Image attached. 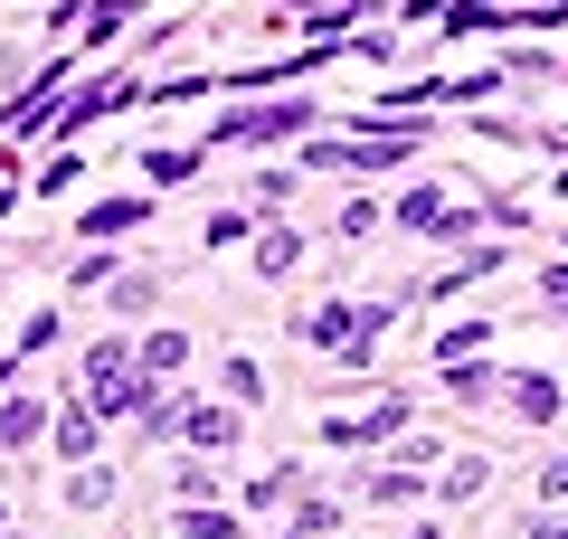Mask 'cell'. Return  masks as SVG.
Masks as SVG:
<instances>
[{
    "instance_id": "cell-1",
    "label": "cell",
    "mask_w": 568,
    "mask_h": 539,
    "mask_svg": "<svg viewBox=\"0 0 568 539\" xmlns=\"http://www.w3.org/2000/svg\"><path fill=\"white\" fill-rule=\"evenodd\" d=\"M313 104H227L219 123H209V142H284V133H304Z\"/></svg>"
},
{
    "instance_id": "cell-2",
    "label": "cell",
    "mask_w": 568,
    "mask_h": 539,
    "mask_svg": "<svg viewBox=\"0 0 568 539\" xmlns=\"http://www.w3.org/2000/svg\"><path fill=\"white\" fill-rule=\"evenodd\" d=\"M351 332H361V303H304L294 313V340H313V350H351Z\"/></svg>"
},
{
    "instance_id": "cell-3",
    "label": "cell",
    "mask_w": 568,
    "mask_h": 539,
    "mask_svg": "<svg viewBox=\"0 0 568 539\" xmlns=\"http://www.w3.org/2000/svg\"><path fill=\"white\" fill-rule=\"evenodd\" d=\"M142 218H152V190H123V200H95V209H85L77 237H123V227H142Z\"/></svg>"
},
{
    "instance_id": "cell-4",
    "label": "cell",
    "mask_w": 568,
    "mask_h": 539,
    "mask_svg": "<svg viewBox=\"0 0 568 539\" xmlns=\"http://www.w3.org/2000/svg\"><path fill=\"white\" fill-rule=\"evenodd\" d=\"M511 417H521V426H549V417H559V379H549V369H511Z\"/></svg>"
},
{
    "instance_id": "cell-5",
    "label": "cell",
    "mask_w": 568,
    "mask_h": 539,
    "mask_svg": "<svg viewBox=\"0 0 568 539\" xmlns=\"http://www.w3.org/2000/svg\"><path fill=\"white\" fill-rule=\"evenodd\" d=\"M200 171H209V152H171V142H152V152H142V180H152V190H190Z\"/></svg>"
},
{
    "instance_id": "cell-6",
    "label": "cell",
    "mask_w": 568,
    "mask_h": 539,
    "mask_svg": "<svg viewBox=\"0 0 568 539\" xmlns=\"http://www.w3.org/2000/svg\"><path fill=\"white\" fill-rule=\"evenodd\" d=\"M181 436L200 445V455H227V445H237V407H181Z\"/></svg>"
},
{
    "instance_id": "cell-7",
    "label": "cell",
    "mask_w": 568,
    "mask_h": 539,
    "mask_svg": "<svg viewBox=\"0 0 568 539\" xmlns=\"http://www.w3.org/2000/svg\"><path fill=\"white\" fill-rule=\"evenodd\" d=\"M142 379H181V359H190V332H142Z\"/></svg>"
},
{
    "instance_id": "cell-8",
    "label": "cell",
    "mask_w": 568,
    "mask_h": 539,
    "mask_svg": "<svg viewBox=\"0 0 568 539\" xmlns=\"http://www.w3.org/2000/svg\"><path fill=\"white\" fill-rule=\"evenodd\" d=\"M388 218H398L407 237H426V227H446L455 209H446V190H398V209H388Z\"/></svg>"
},
{
    "instance_id": "cell-9",
    "label": "cell",
    "mask_w": 568,
    "mask_h": 539,
    "mask_svg": "<svg viewBox=\"0 0 568 539\" xmlns=\"http://www.w3.org/2000/svg\"><path fill=\"white\" fill-rule=\"evenodd\" d=\"M493 388H503V379H493L484 359H446V398H455V407H484Z\"/></svg>"
},
{
    "instance_id": "cell-10",
    "label": "cell",
    "mask_w": 568,
    "mask_h": 539,
    "mask_svg": "<svg viewBox=\"0 0 568 539\" xmlns=\"http://www.w3.org/2000/svg\"><path fill=\"white\" fill-rule=\"evenodd\" d=\"M294 492H304V464H275V474L246 482V511H275V501H294Z\"/></svg>"
},
{
    "instance_id": "cell-11",
    "label": "cell",
    "mask_w": 568,
    "mask_h": 539,
    "mask_svg": "<svg viewBox=\"0 0 568 539\" xmlns=\"http://www.w3.org/2000/svg\"><path fill=\"white\" fill-rule=\"evenodd\" d=\"M133 10H142V0H85V20H77V29H85V48H104L123 20H133Z\"/></svg>"
},
{
    "instance_id": "cell-12",
    "label": "cell",
    "mask_w": 568,
    "mask_h": 539,
    "mask_svg": "<svg viewBox=\"0 0 568 539\" xmlns=\"http://www.w3.org/2000/svg\"><path fill=\"white\" fill-rule=\"evenodd\" d=\"M294 256H304L294 227H265V237H256V275H294Z\"/></svg>"
},
{
    "instance_id": "cell-13",
    "label": "cell",
    "mask_w": 568,
    "mask_h": 539,
    "mask_svg": "<svg viewBox=\"0 0 568 539\" xmlns=\"http://www.w3.org/2000/svg\"><path fill=\"white\" fill-rule=\"evenodd\" d=\"M39 426H48V407L29 398V388H20V398H10V407H0V445H29V436H39Z\"/></svg>"
},
{
    "instance_id": "cell-14",
    "label": "cell",
    "mask_w": 568,
    "mask_h": 539,
    "mask_svg": "<svg viewBox=\"0 0 568 539\" xmlns=\"http://www.w3.org/2000/svg\"><path fill=\"white\" fill-rule=\"evenodd\" d=\"M219 388H227V407H256V398H265V369H256V359L237 350V359L219 369Z\"/></svg>"
},
{
    "instance_id": "cell-15",
    "label": "cell",
    "mask_w": 568,
    "mask_h": 539,
    "mask_svg": "<svg viewBox=\"0 0 568 539\" xmlns=\"http://www.w3.org/2000/svg\"><path fill=\"white\" fill-rule=\"evenodd\" d=\"M58 455H67V464L95 455V407H67V417H58Z\"/></svg>"
},
{
    "instance_id": "cell-16",
    "label": "cell",
    "mask_w": 568,
    "mask_h": 539,
    "mask_svg": "<svg viewBox=\"0 0 568 539\" xmlns=\"http://www.w3.org/2000/svg\"><path fill=\"white\" fill-rule=\"evenodd\" d=\"M181 539H237V520L227 511H209V501H181V520H171Z\"/></svg>"
},
{
    "instance_id": "cell-17",
    "label": "cell",
    "mask_w": 568,
    "mask_h": 539,
    "mask_svg": "<svg viewBox=\"0 0 568 539\" xmlns=\"http://www.w3.org/2000/svg\"><path fill=\"white\" fill-rule=\"evenodd\" d=\"M484 340H493V322L474 313V322H455V332H436V359H465V350L484 359Z\"/></svg>"
},
{
    "instance_id": "cell-18",
    "label": "cell",
    "mask_w": 568,
    "mask_h": 539,
    "mask_svg": "<svg viewBox=\"0 0 568 539\" xmlns=\"http://www.w3.org/2000/svg\"><path fill=\"white\" fill-rule=\"evenodd\" d=\"M171 492H181V501H219L227 474H219V464H181V474H171Z\"/></svg>"
},
{
    "instance_id": "cell-19",
    "label": "cell",
    "mask_w": 568,
    "mask_h": 539,
    "mask_svg": "<svg viewBox=\"0 0 568 539\" xmlns=\"http://www.w3.org/2000/svg\"><path fill=\"white\" fill-rule=\"evenodd\" d=\"M67 501H77V511H104V501H114V474H67Z\"/></svg>"
},
{
    "instance_id": "cell-20",
    "label": "cell",
    "mask_w": 568,
    "mask_h": 539,
    "mask_svg": "<svg viewBox=\"0 0 568 539\" xmlns=\"http://www.w3.org/2000/svg\"><path fill=\"white\" fill-rule=\"evenodd\" d=\"M77 171H85L77 152H48V161H39V190H48V200H58V190H77Z\"/></svg>"
},
{
    "instance_id": "cell-21",
    "label": "cell",
    "mask_w": 568,
    "mask_h": 539,
    "mask_svg": "<svg viewBox=\"0 0 568 539\" xmlns=\"http://www.w3.org/2000/svg\"><path fill=\"white\" fill-rule=\"evenodd\" d=\"M256 237V227H246V209H219V218H209V246H246Z\"/></svg>"
},
{
    "instance_id": "cell-22",
    "label": "cell",
    "mask_w": 568,
    "mask_h": 539,
    "mask_svg": "<svg viewBox=\"0 0 568 539\" xmlns=\"http://www.w3.org/2000/svg\"><path fill=\"white\" fill-rule=\"evenodd\" d=\"M369 492H379V501H417L426 474H369Z\"/></svg>"
},
{
    "instance_id": "cell-23",
    "label": "cell",
    "mask_w": 568,
    "mask_h": 539,
    "mask_svg": "<svg viewBox=\"0 0 568 539\" xmlns=\"http://www.w3.org/2000/svg\"><path fill=\"white\" fill-rule=\"evenodd\" d=\"M474 492H484V455H474V464H455V474H446V501H474Z\"/></svg>"
},
{
    "instance_id": "cell-24",
    "label": "cell",
    "mask_w": 568,
    "mask_h": 539,
    "mask_svg": "<svg viewBox=\"0 0 568 539\" xmlns=\"http://www.w3.org/2000/svg\"><path fill=\"white\" fill-rule=\"evenodd\" d=\"M104 275H114V256H104V246H95V256H77V265H67V284H77V294H85V284H104Z\"/></svg>"
},
{
    "instance_id": "cell-25",
    "label": "cell",
    "mask_w": 568,
    "mask_h": 539,
    "mask_svg": "<svg viewBox=\"0 0 568 539\" xmlns=\"http://www.w3.org/2000/svg\"><path fill=\"white\" fill-rule=\"evenodd\" d=\"M540 501H568V455H549V464H540Z\"/></svg>"
},
{
    "instance_id": "cell-26",
    "label": "cell",
    "mask_w": 568,
    "mask_h": 539,
    "mask_svg": "<svg viewBox=\"0 0 568 539\" xmlns=\"http://www.w3.org/2000/svg\"><path fill=\"white\" fill-rule=\"evenodd\" d=\"M398 20L417 29V20H446V0H398Z\"/></svg>"
},
{
    "instance_id": "cell-27",
    "label": "cell",
    "mask_w": 568,
    "mask_h": 539,
    "mask_svg": "<svg viewBox=\"0 0 568 539\" xmlns=\"http://www.w3.org/2000/svg\"><path fill=\"white\" fill-rule=\"evenodd\" d=\"M540 303H568V265H549V275H540Z\"/></svg>"
}]
</instances>
